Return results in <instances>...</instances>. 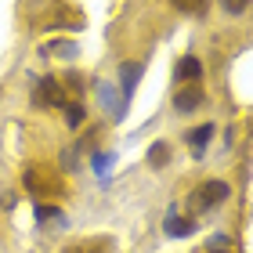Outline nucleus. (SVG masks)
<instances>
[{"label":"nucleus","mask_w":253,"mask_h":253,"mask_svg":"<svg viewBox=\"0 0 253 253\" xmlns=\"http://www.w3.org/2000/svg\"><path fill=\"white\" fill-rule=\"evenodd\" d=\"M22 185H26V192H33L37 199L43 203V195H58L65 188L62 174L54 167H43V163H29L26 174H22Z\"/></svg>","instance_id":"obj_1"},{"label":"nucleus","mask_w":253,"mask_h":253,"mask_svg":"<svg viewBox=\"0 0 253 253\" xmlns=\"http://www.w3.org/2000/svg\"><path fill=\"white\" fill-rule=\"evenodd\" d=\"M228 195H232V188H228L224 181H206V185H199V188L192 192L188 206L195 203V210H213V206H221Z\"/></svg>","instance_id":"obj_2"},{"label":"nucleus","mask_w":253,"mask_h":253,"mask_svg":"<svg viewBox=\"0 0 253 253\" xmlns=\"http://www.w3.org/2000/svg\"><path fill=\"white\" fill-rule=\"evenodd\" d=\"M94 90H98L101 109H105L112 120H123V116H126V98L120 94V87H116V84H109V80H98Z\"/></svg>","instance_id":"obj_3"},{"label":"nucleus","mask_w":253,"mask_h":253,"mask_svg":"<svg viewBox=\"0 0 253 253\" xmlns=\"http://www.w3.org/2000/svg\"><path fill=\"white\" fill-rule=\"evenodd\" d=\"M33 105H47V109H54V105H65V90H62V80H54V76H43V80H37V94H33Z\"/></svg>","instance_id":"obj_4"},{"label":"nucleus","mask_w":253,"mask_h":253,"mask_svg":"<svg viewBox=\"0 0 253 253\" xmlns=\"http://www.w3.org/2000/svg\"><path fill=\"white\" fill-rule=\"evenodd\" d=\"M163 232H167L170 239L195 235V221H192V217H181V206H170L167 217H163Z\"/></svg>","instance_id":"obj_5"},{"label":"nucleus","mask_w":253,"mask_h":253,"mask_svg":"<svg viewBox=\"0 0 253 253\" xmlns=\"http://www.w3.org/2000/svg\"><path fill=\"white\" fill-rule=\"evenodd\" d=\"M145 76V62H126L123 69H120V94L130 101L134 98V87H137V80Z\"/></svg>","instance_id":"obj_6"},{"label":"nucleus","mask_w":253,"mask_h":253,"mask_svg":"<svg viewBox=\"0 0 253 253\" xmlns=\"http://www.w3.org/2000/svg\"><path fill=\"white\" fill-rule=\"evenodd\" d=\"M174 80L177 84H199L203 80V62L195 58V54H185V58L177 62V69H174Z\"/></svg>","instance_id":"obj_7"},{"label":"nucleus","mask_w":253,"mask_h":253,"mask_svg":"<svg viewBox=\"0 0 253 253\" xmlns=\"http://www.w3.org/2000/svg\"><path fill=\"white\" fill-rule=\"evenodd\" d=\"M217 134V126L213 123H203V126H195V130H188L185 137H188V145H192V156L195 159H203V148L210 145V137Z\"/></svg>","instance_id":"obj_8"},{"label":"nucleus","mask_w":253,"mask_h":253,"mask_svg":"<svg viewBox=\"0 0 253 253\" xmlns=\"http://www.w3.org/2000/svg\"><path fill=\"white\" fill-rule=\"evenodd\" d=\"M203 101H206V94L199 87H185V90H177V94H174V109L177 112H195Z\"/></svg>","instance_id":"obj_9"},{"label":"nucleus","mask_w":253,"mask_h":253,"mask_svg":"<svg viewBox=\"0 0 253 253\" xmlns=\"http://www.w3.org/2000/svg\"><path fill=\"white\" fill-rule=\"evenodd\" d=\"M40 54L47 58V54H58V58H76L80 47L73 40H58V43H40Z\"/></svg>","instance_id":"obj_10"},{"label":"nucleus","mask_w":253,"mask_h":253,"mask_svg":"<svg viewBox=\"0 0 253 253\" xmlns=\"http://www.w3.org/2000/svg\"><path fill=\"white\" fill-rule=\"evenodd\" d=\"M167 163H170V145L167 141H152V145H148V167L163 170Z\"/></svg>","instance_id":"obj_11"},{"label":"nucleus","mask_w":253,"mask_h":253,"mask_svg":"<svg viewBox=\"0 0 253 253\" xmlns=\"http://www.w3.org/2000/svg\"><path fill=\"white\" fill-rule=\"evenodd\" d=\"M94 174H98V181L101 185H109V170H112V163H116V152H94Z\"/></svg>","instance_id":"obj_12"},{"label":"nucleus","mask_w":253,"mask_h":253,"mask_svg":"<svg viewBox=\"0 0 253 253\" xmlns=\"http://www.w3.org/2000/svg\"><path fill=\"white\" fill-rule=\"evenodd\" d=\"M62 109H65V123L73 126V130H76V126H84V120H87V109L80 105V101H65Z\"/></svg>","instance_id":"obj_13"},{"label":"nucleus","mask_w":253,"mask_h":253,"mask_svg":"<svg viewBox=\"0 0 253 253\" xmlns=\"http://www.w3.org/2000/svg\"><path fill=\"white\" fill-rule=\"evenodd\" d=\"M177 11H185V15H195V18H203L206 15V0H170Z\"/></svg>","instance_id":"obj_14"},{"label":"nucleus","mask_w":253,"mask_h":253,"mask_svg":"<svg viewBox=\"0 0 253 253\" xmlns=\"http://www.w3.org/2000/svg\"><path fill=\"white\" fill-rule=\"evenodd\" d=\"M84 84H87V80L80 76L76 69H69V73L62 76V87H69V90H73V94H84Z\"/></svg>","instance_id":"obj_15"},{"label":"nucleus","mask_w":253,"mask_h":253,"mask_svg":"<svg viewBox=\"0 0 253 253\" xmlns=\"http://www.w3.org/2000/svg\"><path fill=\"white\" fill-rule=\"evenodd\" d=\"M250 4H253V0H221V7L228 11V15H243Z\"/></svg>","instance_id":"obj_16"},{"label":"nucleus","mask_w":253,"mask_h":253,"mask_svg":"<svg viewBox=\"0 0 253 253\" xmlns=\"http://www.w3.org/2000/svg\"><path fill=\"white\" fill-rule=\"evenodd\" d=\"M232 246V239H228L224 232H217V235H210V250H228Z\"/></svg>","instance_id":"obj_17"},{"label":"nucleus","mask_w":253,"mask_h":253,"mask_svg":"<svg viewBox=\"0 0 253 253\" xmlns=\"http://www.w3.org/2000/svg\"><path fill=\"white\" fill-rule=\"evenodd\" d=\"M62 167H65V170L76 167V148H65V152H62Z\"/></svg>","instance_id":"obj_18"},{"label":"nucleus","mask_w":253,"mask_h":253,"mask_svg":"<svg viewBox=\"0 0 253 253\" xmlns=\"http://www.w3.org/2000/svg\"><path fill=\"white\" fill-rule=\"evenodd\" d=\"M206 253H224V250H206Z\"/></svg>","instance_id":"obj_19"}]
</instances>
